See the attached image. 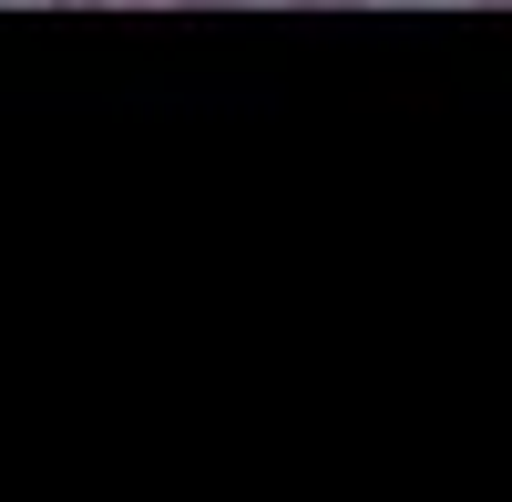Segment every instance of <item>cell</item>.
<instances>
[{
    "label": "cell",
    "mask_w": 512,
    "mask_h": 502,
    "mask_svg": "<svg viewBox=\"0 0 512 502\" xmlns=\"http://www.w3.org/2000/svg\"><path fill=\"white\" fill-rule=\"evenodd\" d=\"M41 11H82V0H41Z\"/></svg>",
    "instance_id": "6da1fadb"
},
{
    "label": "cell",
    "mask_w": 512,
    "mask_h": 502,
    "mask_svg": "<svg viewBox=\"0 0 512 502\" xmlns=\"http://www.w3.org/2000/svg\"><path fill=\"white\" fill-rule=\"evenodd\" d=\"M195 11H236V0H195Z\"/></svg>",
    "instance_id": "7a4b0ae2"
}]
</instances>
